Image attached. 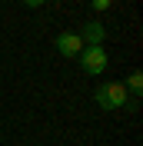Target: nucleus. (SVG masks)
I'll return each instance as SVG.
<instances>
[{
    "label": "nucleus",
    "mask_w": 143,
    "mask_h": 146,
    "mask_svg": "<svg viewBox=\"0 0 143 146\" xmlns=\"http://www.w3.org/2000/svg\"><path fill=\"white\" fill-rule=\"evenodd\" d=\"M126 93H136V96L143 93V73H140V70L130 73V80H126Z\"/></svg>",
    "instance_id": "nucleus-5"
},
{
    "label": "nucleus",
    "mask_w": 143,
    "mask_h": 146,
    "mask_svg": "<svg viewBox=\"0 0 143 146\" xmlns=\"http://www.w3.org/2000/svg\"><path fill=\"white\" fill-rule=\"evenodd\" d=\"M80 63H83V73H90V76L103 73L107 70V53H103V46H83L80 50Z\"/></svg>",
    "instance_id": "nucleus-2"
},
{
    "label": "nucleus",
    "mask_w": 143,
    "mask_h": 146,
    "mask_svg": "<svg viewBox=\"0 0 143 146\" xmlns=\"http://www.w3.org/2000/svg\"><path fill=\"white\" fill-rule=\"evenodd\" d=\"M103 36H107V30H103V23H97V20H90L87 27L80 30L83 46H100V43H103Z\"/></svg>",
    "instance_id": "nucleus-4"
},
{
    "label": "nucleus",
    "mask_w": 143,
    "mask_h": 146,
    "mask_svg": "<svg viewBox=\"0 0 143 146\" xmlns=\"http://www.w3.org/2000/svg\"><path fill=\"white\" fill-rule=\"evenodd\" d=\"M27 7H40V3H47V0H23Z\"/></svg>",
    "instance_id": "nucleus-6"
},
{
    "label": "nucleus",
    "mask_w": 143,
    "mask_h": 146,
    "mask_svg": "<svg viewBox=\"0 0 143 146\" xmlns=\"http://www.w3.org/2000/svg\"><path fill=\"white\" fill-rule=\"evenodd\" d=\"M93 96H97L100 110H120V106H126V96H130V93H126L123 83H103Z\"/></svg>",
    "instance_id": "nucleus-1"
},
{
    "label": "nucleus",
    "mask_w": 143,
    "mask_h": 146,
    "mask_svg": "<svg viewBox=\"0 0 143 146\" xmlns=\"http://www.w3.org/2000/svg\"><path fill=\"white\" fill-rule=\"evenodd\" d=\"M57 50H60L63 56H80V50H83L80 33H73V30H63V33L57 36Z\"/></svg>",
    "instance_id": "nucleus-3"
}]
</instances>
